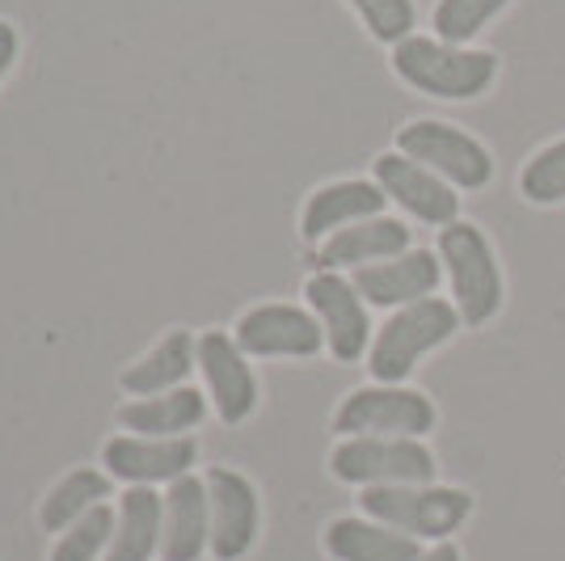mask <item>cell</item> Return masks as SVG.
Masks as SVG:
<instances>
[{"instance_id": "cell-13", "label": "cell", "mask_w": 565, "mask_h": 561, "mask_svg": "<svg viewBox=\"0 0 565 561\" xmlns=\"http://www.w3.org/2000/svg\"><path fill=\"white\" fill-rule=\"evenodd\" d=\"M199 465V440H148V435H115L102 444V468L122 486H173Z\"/></svg>"}, {"instance_id": "cell-26", "label": "cell", "mask_w": 565, "mask_h": 561, "mask_svg": "<svg viewBox=\"0 0 565 561\" xmlns=\"http://www.w3.org/2000/svg\"><path fill=\"white\" fill-rule=\"evenodd\" d=\"M110 540H115V507L102 502L55 537L47 561H102L110 553Z\"/></svg>"}, {"instance_id": "cell-1", "label": "cell", "mask_w": 565, "mask_h": 561, "mask_svg": "<svg viewBox=\"0 0 565 561\" xmlns=\"http://www.w3.org/2000/svg\"><path fill=\"white\" fill-rule=\"evenodd\" d=\"M388 68L414 94L435 102H477L498 85L502 55L490 47H456L430 30H418L388 51Z\"/></svg>"}, {"instance_id": "cell-19", "label": "cell", "mask_w": 565, "mask_h": 561, "mask_svg": "<svg viewBox=\"0 0 565 561\" xmlns=\"http://www.w3.org/2000/svg\"><path fill=\"white\" fill-rule=\"evenodd\" d=\"M203 553H212V494L203 477L186 473L182 481L166 486L161 561H199Z\"/></svg>"}, {"instance_id": "cell-4", "label": "cell", "mask_w": 565, "mask_h": 561, "mask_svg": "<svg viewBox=\"0 0 565 561\" xmlns=\"http://www.w3.org/2000/svg\"><path fill=\"white\" fill-rule=\"evenodd\" d=\"M439 422L435 401L409 389V384H363L351 389L338 401L330 419V431L338 440H363V435H380V440H426Z\"/></svg>"}, {"instance_id": "cell-25", "label": "cell", "mask_w": 565, "mask_h": 561, "mask_svg": "<svg viewBox=\"0 0 565 561\" xmlns=\"http://www.w3.org/2000/svg\"><path fill=\"white\" fill-rule=\"evenodd\" d=\"M363 25V34L380 47H397L409 34H418V0H342Z\"/></svg>"}, {"instance_id": "cell-15", "label": "cell", "mask_w": 565, "mask_h": 561, "mask_svg": "<svg viewBox=\"0 0 565 561\" xmlns=\"http://www.w3.org/2000/svg\"><path fill=\"white\" fill-rule=\"evenodd\" d=\"M414 250V229L397 220V215H372L347 224L333 236H326L321 245H312V271H363L372 262H388V257Z\"/></svg>"}, {"instance_id": "cell-27", "label": "cell", "mask_w": 565, "mask_h": 561, "mask_svg": "<svg viewBox=\"0 0 565 561\" xmlns=\"http://www.w3.org/2000/svg\"><path fill=\"white\" fill-rule=\"evenodd\" d=\"M18 60H22V25L13 18H0V85L13 76Z\"/></svg>"}, {"instance_id": "cell-21", "label": "cell", "mask_w": 565, "mask_h": 561, "mask_svg": "<svg viewBox=\"0 0 565 561\" xmlns=\"http://www.w3.org/2000/svg\"><path fill=\"white\" fill-rule=\"evenodd\" d=\"M326 553L333 561H418L423 540L367 515H342L326 528Z\"/></svg>"}, {"instance_id": "cell-20", "label": "cell", "mask_w": 565, "mask_h": 561, "mask_svg": "<svg viewBox=\"0 0 565 561\" xmlns=\"http://www.w3.org/2000/svg\"><path fill=\"white\" fill-rule=\"evenodd\" d=\"M166 532V494L152 486H127L115 507V540L106 561H152L161 558Z\"/></svg>"}, {"instance_id": "cell-18", "label": "cell", "mask_w": 565, "mask_h": 561, "mask_svg": "<svg viewBox=\"0 0 565 561\" xmlns=\"http://www.w3.org/2000/svg\"><path fill=\"white\" fill-rule=\"evenodd\" d=\"M212 414V401L199 384H182L157 398H131L115 410L118 426L127 435H148V440H182L199 431Z\"/></svg>"}, {"instance_id": "cell-28", "label": "cell", "mask_w": 565, "mask_h": 561, "mask_svg": "<svg viewBox=\"0 0 565 561\" xmlns=\"http://www.w3.org/2000/svg\"><path fill=\"white\" fill-rule=\"evenodd\" d=\"M418 561H465V558H460V549H456L451 540H439V544H435V549H426Z\"/></svg>"}, {"instance_id": "cell-3", "label": "cell", "mask_w": 565, "mask_h": 561, "mask_svg": "<svg viewBox=\"0 0 565 561\" xmlns=\"http://www.w3.org/2000/svg\"><path fill=\"white\" fill-rule=\"evenodd\" d=\"M460 329H465V321H460L456 305L444 296L397 308L384 317V326H376L372 351H367V372L376 384H405L418 372L426 354L444 351Z\"/></svg>"}, {"instance_id": "cell-5", "label": "cell", "mask_w": 565, "mask_h": 561, "mask_svg": "<svg viewBox=\"0 0 565 561\" xmlns=\"http://www.w3.org/2000/svg\"><path fill=\"white\" fill-rule=\"evenodd\" d=\"M393 148L401 157L426 165L430 173H439L448 187L465 190V194L494 182V152L448 118H409L405 127H397Z\"/></svg>"}, {"instance_id": "cell-16", "label": "cell", "mask_w": 565, "mask_h": 561, "mask_svg": "<svg viewBox=\"0 0 565 561\" xmlns=\"http://www.w3.org/2000/svg\"><path fill=\"white\" fill-rule=\"evenodd\" d=\"M384 208H388V194L380 190L376 178H333V182H321L305 199V208H300V236H305L308 245H321L326 236H333L347 224L384 215Z\"/></svg>"}, {"instance_id": "cell-7", "label": "cell", "mask_w": 565, "mask_h": 561, "mask_svg": "<svg viewBox=\"0 0 565 561\" xmlns=\"http://www.w3.org/2000/svg\"><path fill=\"white\" fill-rule=\"evenodd\" d=\"M435 452L426 440H338L330 452V473L347 486H430L435 481Z\"/></svg>"}, {"instance_id": "cell-6", "label": "cell", "mask_w": 565, "mask_h": 561, "mask_svg": "<svg viewBox=\"0 0 565 561\" xmlns=\"http://www.w3.org/2000/svg\"><path fill=\"white\" fill-rule=\"evenodd\" d=\"M472 494L451 486H372L359 494V511L367 519H380L397 532H409L414 540H451L472 515Z\"/></svg>"}, {"instance_id": "cell-14", "label": "cell", "mask_w": 565, "mask_h": 561, "mask_svg": "<svg viewBox=\"0 0 565 561\" xmlns=\"http://www.w3.org/2000/svg\"><path fill=\"white\" fill-rule=\"evenodd\" d=\"M359 296L367 300V308H384L397 313L405 305L430 300L444 283V262L435 250H405V254L388 257V262H372L363 271L351 275Z\"/></svg>"}, {"instance_id": "cell-11", "label": "cell", "mask_w": 565, "mask_h": 561, "mask_svg": "<svg viewBox=\"0 0 565 561\" xmlns=\"http://www.w3.org/2000/svg\"><path fill=\"white\" fill-rule=\"evenodd\" d=\"M372 178L388 194V203H397L409 220H418L426 229H448V224L460 220V190L448 187L426 165L401 157L397 148L380 152L376 161H372Z\"/></svg>"}, {"instance_id": "cell-12", "label": "cell", "mask_w": 565, "mask_h": 561, "mask_svg": "<svg viewBox=\"0 0 565 561\" xmlns=\"http://www.w3.org/2000/svg\"><path fill=\"white\" fill-rule=\"evenodd\" d=\"M212 494V558L241 561L258 544L262 532V498L258 486L228 465H212L203 473Z\"/></svg>"}, {"instance_id": "cell-24", "label": "cell", "mask_w": 565, "mask_h": 561, "mask_svg": "<svg viewBox=\"0 0 565 561\" xmlns=\"http://www.w3.org/2000/svg\"><path fill=\"white\" fill-rule=\"evenodd\" d=\"M519 194L532 208H562L565 203V136L541 144L519 169Z\"/></svg>"}, {"instance_id": "cell-8", "label": "cell", "mask_w": 565, "mask_h": 561, "mask_svg": "<svg viewBox=\"0 0 565 561\" xmlns=\"http://www.w3.org/2000/svg\"><path fill=\"white\" fill-rule=\"evenodd\" d=\"M305 305L326 329V351L333 363H359L372 351V308L359 296L351 275L342 271H312L305 279Z\"/></svg>"}, {"instance_id": "cell-9", "label": "cell", "mask_w": 565, "mask_h": 561, "mask_svg": "<svg viewBox=\"0 0 565 561\" xmlns=\"http://www.w3.org/2000/svg\"><path fill=\"white\" fill-rule=\"evenodd\" d=\"M236 347L249 359H317L326 351V329L308 305L262 300L233 321Z\"/></svg>"}, {"instance_id": "cell-17", "label": "cell", "mask_w": 565, "mask_h": 561, "mask_svg": "<svg viewBox=\"0 0 565 561\" xmlns=\"http://www.w3.org/2000/svg\"><path fill=\"white\" fill-rule=\"evenodd\" d=\"M194 372H199V334H190L186 326H173L140 359H131L118 372V389L127 398H157V393L190 384Z\"/></svg>"}, {"instance_id": "cell-2", "label": "cell", "mask_w": 565, "mask_h": 561, "mask_svg": "<svg viewBox=\"0 0 565 561\" xmlns=\"http://www.w3.org/2000/svg\"><path fill=\"white\" fill-rule=\"evenodd\" d=\"M435 254L444 262V279L451 287V305L460 313L465 329H486L507 305V279L498 262L494 241L481 224L456 220L435 236Z\"/></svg>"}, {"instance_id": "cell-23", "label": "cell", "mask_w": 565, "mask_h": 561, "mask_svg": "<svg viewBox=\"0 0 565 561\" xmlns=\"http://www.w3.org/2000/svg\"><path fill=\"white\" fill-rule=\"evenodd\" d=\"M515 0H435L430 4V34L456 43V47H477V39L511 9Z\"/></svg>"}, {"instance_id": "cell-22", "label": "cell", "mask_w": 565, "mask_h": 561, "mask_svg": "<svg viewBox=\"0 0 565 561\" xmlns=\"http://www.w3.org/2000/svg\"><path fill=\"white\" fill-rule=\"evenodd\" d=\"M115 490V477L106 473V468H94V465H81L64 473L55 486L47 490V498L39 502V528L43 532H64L72 528L81 515H89L94 507H102L106 498Z\"/></svg>"}, {"instance_id": "cell-10", "label": "cell", "mask_w": 565, "mask_h": 561, "mask_svg": "<svg viewBox=\"0 0 565 561\" xmlns=\"http://www.w3.org/2000/svg\"><path fill=\"white\" fill-rule=\"evenodd\" d=\"M199 375H203V393L212 401L215 419L224 426H241L258 414V372H254V359L236 347L233 329L199 334Z\"/></svg>"}]
</instances>
